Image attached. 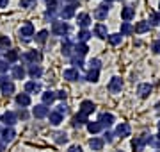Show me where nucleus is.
<instances>
[{
  "label": "nucleus",
  "mask_w": 160,
  "mask_h": 152,
  "mask_svg": "<svg viewBox=\"0 0 160 152\" xmlns=\"http://www.w3.org/2000/svg\"><path fill=\"white\" fill-rule=\"evenodd\" d=\"M48 9H57V0H46Z\"/></svg>",
  "instance_id": "47"
},
{
  "label": "nucleus",
  "mask_w": 160,
  "mask_h": 152,
  "mask_svg": "<svg viewBox=\"0 0 160 152\" xmlns=\"http://www.w3.org/2000/svg\"><path fill=\"white\" fill-rule=\"evenodd\" d=\"M103 136H105V140H107V141L114 140V134H112V133H109V131H105V134H103Z\"/></svg>",
  "instance_id": "52"
},
{
  "label": "nucleus",
  "mask_w": 160,
  "mask_h": 152,
  "mask_svg": "<svg viewBox=\"0 0 160 152\" xmlns=\"http://www.w3.org/2000/svg\"><path fill=\"white\" fill-rule=\"evenodd\" d=\"M75 7H77L75 4H69V6H66L62 11H61V18H62V20H69V18L75 14Z\"/></svg>",
  "instance_id": "17"
},
{
  "label": "nucleus",
  "mask_w": 160,
  "mask_h": 152,
  "mask_svg": "<svg viewBox=\"0 0 160 152\" xmlns=\"http://www.w3.org/2000/svg\"><path fill=\"white\" fill-rule=\"evenodd\" d=\"M121 40H123V36H121V34H109V36H107V41H109L110 45H114V47H116V45H119Z\"/></svg>",
  "instance_id": "35"
},
{
  "label": "nucleus",
  "mask_w": 160,
  "mask_h": 152,
  "mask_svg": "<svg viewBox=\"0 0 160 152\" xmlns=\"http://www.w3.org/2000/svg\"><path fill=\"white\" fill-rule=\"evenodd\" d=\"M53 140H55V143H66L68 141V134L66 133H55Z\"/></svg>",
  "instance_id": "39"
},
{
  "label": "nucleus",
  "mask_w": 160,
  "mask_h": 152,
  "mask_svg": "<svg viewBox=\"0 0 160 152\" xmlns=\"http://www.w3.org/2000/svg\"><path fill=\"white\" fill-rule=\"evenodd\" d=\"M151 48H153V52H157V54H160V40H157V41H153V45H151Z\"/></svg>",
  "instance_id": "48"
},
{
  "label": "nucleus",
  "mask_w": 160,
  "mask_h": 152,
  "mask_svg": "<svg viewBox=\"0 0 160 152\" xmlns=\"http://www.w3.org/2000/svg\"><path fill=\"white\" fill-rule=\"evenodd\" d=\"M71 50H73L71 41H69L68 38H64V41H62V56H66V57H68L69 54H71Z\"/></svg>",
  "instance_id": "30"
},
{
  "label": "nucleus",
  "mask_w": 160,
  "mask_h": 152,
  "mask_svg": "<svg viewBox=\"0 0 160 152\" xmlns=\"http://www.w3.org/2000/svg\"><path fill=\"white\" fill-rule=\"evenodd\" d=\"M158 131H160V122H158ZM158 136H160V134H158Z\"/></svg>",
  "instance_id": "56"
},
{
  "label": "nucleus",
  "mask_w": 160,
  "mask_h": 152,
  "mask_svg": "<svg viewBox=\"0 0 160 152\" xmlns=\"http://www.w3.org/2000/svg\"><path fill=\"white\" fill-rule=\"evenodd\" d=\"M9 47H11V40L7 36H0V52L9 50Z\"/></svg>",
  "instance_id": "34"
},
{
  "label": "nucleus",
  "mask_w": 160,
  "mask_h": 152,
  "mask_svg": "<svg viewBox=\"0 0 160 152\" xmlns=\"http://www.w3.org/2000/svg\"><path fill=\"white\" fill-rule=\"evenodd\" d=\"M155 152H160V150H155Z\"/></svg>",
  "instance_id": "58"
},
{
  "label": "nucleus",
  "mask_w": 160,
  "mask_h": 152,
  "mask_svg": "<svg viewBox=\"0 0 160 152\" xmlns=\"http://www.w3.org/2000/svg\"><path fill=\"white\" fill-rule=\"evenodd\" d=\"M119 152H121V150H119Z\"/></svg>",
  "instance_id": "59"
},
{
  "label": "nucleus",
  "mask_w": 160,
  "mask_h": 152,
  "mask_svg": "<svg viewBox=\"0 0 160 152\" xmlns=\"http://www.w3.org/2000/svg\"><path fill=\"white\" fill-rule=\"evenodd\" d=\"M57 113L61 115V117H62V115H66V113H68V106H66V104H61V106L57 107Z\"/></svg>",
  "instance_id": "46"
},
{
  "label": "nucleus",
  "mask_w": 160,
  "mask_h": 152,
  "mask_svg": "<svg viewBox=\"0 0 160 152\" xmlns=\"http://www.w3.org/2000/svg\"><path fill=\"white\" fill-rule=\"evenodd\" d=\"M20 6H22V7H27V9H30V7H34V6H36V0H22V2H20Z\"/></svg>",
  "instance_id": "45"
},
{
  "label": "nucleus",
  "mask_w": 160,
  "mask_h": 152,
  "mask_svg": "<svg viewBox=\"0 0 160 152\" xmlns=\"http://www.w3.org/2000/svg\"><path fill=\"white\" fill-rule=\"evenodd\" d=\"M144 147H146V134L144 136H135V138L132 140V149H133L135 152L144 150Z\"/></svg>",
  "instance_id": "4"
},
{
  "label": "nucleus",
  "mask_w": 160,
  "mask_h": 152,
  "mask_svg": "<svg viewBox=\"0 0 160 152\" xmlns=\"http://www.w3.org/2000/svg\"><path fill=\"white\" fill-rule=\"evenodd\" d=\"M94 109H96V106H94V102H91V100H84V102L80 104V113L86 115V117L87 115H91Z\"/></svg>",
  "instance_id": "7"
},
{
  "label": "nucleus",
  "mask_w": 160,
  "mask_h": 152,
  "mask_svg": "<svg viewBox=\"0 0 160 152\" xmlns=\"http://www.w3.org/2000/svg\"><path fill=\"white\" fill-rule=\"evenodd\" d=\"M0 90H2V93H4V95H7V97H9V95L14 93V82L9 81V79H6V81L0 84Z\"/></svg>",
  "instance_id": "9"
},
{
  "label": "nucleus",
  "mask_w": 160,
  "mask_h": 152,
  "mask_svg": "<svg viewBox=\"0 0 160 152\" xmlns=\"http://www.w3.org/2000/svg\"><path fill=\"white\" fill-rule=\"evenodd\" d=\"M64 79H68V81H77L80 79V73L77 68H68V70H64Z\"/></svg>",
  "instance_id": "21"
},
{
  "label": "nucleus",
  "mask_w": 160,
  "mask_h": 152,
  "mask_svg": "<svg viewBox=\"0 0 160 152\" xmlns=\"http://www.w3.org/2000/svg\"><path fill=\"white\" fill-rule=\"evenodd\" d=\"M25 68H23L22 64H14L12 66V79H23L25 77Z\"/></svg>",
  "instance_id": "22"
},
{
  "label": "nucleus",
  "mask_w": 160,
  "mask_h": 152,
  "mask_svg": "<svg viewBox=\"0 0 160 152\" xmlns=\"http://www.w3.org/2000/svg\"><path fill=\"white\" fill-rule=\"evenodd\" d=\"M55 99H61V100H64V99H66V91H64V90H61V91H57V93H55Z\"/></svg>",
  "instance_id": "51"
},
{
  "label": "nucleus",
  "mask_w": 160,
  "mask_h": 152,
  "mask_svg": "<svg viewBox=\"0 0 160 152\" xmlns=\"http://www.w3.org/2000/svg\"><path fill=\"white\" fill-rule=\"evenodd\" d=\"M116 136H119V138H126V136H130V125L126 122L119 123L118 127H116Z\"/></svg>",
  "instance_id": "10"
},
{
  "label": "nucleus",
  "mask_w": 160,
  "mask_h": 152,
  "mask_svg": "<svg viewBox=\"0 0 160 152\" xmlns=\"http://www.w3.org/2000/svg\"><path fill=\"white\" fill-rule=\"evenodd\" d=\"M7 4H9V0H0V9L7 7Z\"/></svg>",
  "instance_id": "53"
},
{
  "label": "nucleus",
  "mask_w": 160,
  "mask_h": 152,
  "mask_svg": "<svg viewBox=\"0 0 160 152\" xmlns=\"http://www.w3.org/2000/svg\"><path fill=\"white\" fill-rule=\"evenodd\" d=\"M121 90H123V81L119 77H112L109 82V91L110 93H119Z\"/></svg>",
  "instance_id": "5"
},
{
  "label": "nucleus",
  "mask_w": 160,
  "mask_h": 152,
  "mask_svg": "<svg viewBox=\"0 0 160 152\" xmlns=\"http://www.w3.org/2000/svg\"><path fill=\"white\" fill-rule=\"evenodd\" d=\"M94 18H96V20H105V18H107V9H103L102 6L96 7V9H94Z\"/></svg>",
  "instance_id": "36"
},
{
  "label": "nucleus",
  "mask_w": 160,
  "mask_h": 152,
  "mask_svg": "<svg viewBox=\"0 0 160 152\" xmlns=\"http://www.w3.org/2000/svg\"><path fill=\"white\" fill-rule=\"evenodd\" d=\"M0 120H2V122L6 123V127H7V125L11 127V125H14V123H16L18 117H16V113H12V111H6L4 115H2V118H0Z\"/></svg>",
  "instance_id": "6"
},
{
  "label": "nucleus",
  "mask_w": 160,
  "mask_h": 152,
  "mask_svg": "<svg viewBox=\"0 0 160 152\" xmlns=\"http://www.w3.org/2000/svg\"><path fill=\"white\" fill-rule=\"evenodd\" d=\"M89 147H91L92 150H102L103 149V140H100V138H92V140H89Z\"/></svg>",
  "instance_id": "32"
},
{
  "label": "nucleus",
  "mask_w": 160,
  "mask_h": 152,
  "mask_svg": "<svg viewBox=\"0 0 160 152\" xmlns=\"http://www.w3.org/2000/svg\"><path fill=\"white\" fill-rule=\"evenodd\" d=\"M30 36H34V25L27 22V24L22 25V29H20V38L23 40H30Z\"/></svg>",
  "instance_id": "3"
},
{
  "label": "nucleus",
  "mask_w": 160,
  "mask_h": 152,
  "mask_svg": "<svg viewBox=\"0 0 160 152\" xmlns=\"http://www.w3.org/2000/svg\"><path fill=\"white\" fill-rule=\"evenodd\" d=\"M77 24H78L82 29H86V27H89V24H91V16H89L87 13H80L78 16H77Z\"/></svg>",
  "instance_id": "15"
},
{
  "label": "nucleus",
  "mask_w": 160,
  "mask_h": 152,
  "mask_svg": "<svg viewBox=\"0 0 160 152\" xmlns=\"http://www.w3.org/2000/svg\"><path fill=\"white\" fill-rule=\"evenodd\" d=\"M151 90H153V86H151V84H148V82H144V84H139L137 93H139V97L146 99V97H148V95L151 93Z\"/></svg>",
  "instance_id": "16"
},
{
  "label": "nucleus",
  "mask_w": 160,
  "mask_h": 152,
  "mask_svg": "<svg viewBox=\"0 0 160 152\" xmlns=\"http://www.w3.org/2000/svg\"><path fill=\"white\" fill-rule=\"evenodd\" d=\"M18 59H20V54H18V50H12V48H9V50L6 52V61H7L9 64H11V63H16Z\"/></svg>",
  "instance_id": "25"
},
{
  "label": "nucleus",
  "mask_w": 160,
  "mask_h": 152,
  "mask_svg": "<svg viewBox=\"0 0 160 152\" xmlns=\"http://www.w3.org/2000/svg\"><path fill=\"white\" fill-rule=\"evenodd\" d=\"M46 38H48V30H39V32H38V34H36V41H38V43H39V45H43V43H45L46 41Z\"/></svg>",
  "instance_id": "38"
},
{
  "label": "nucleus",
  "mask_w": 160,
  "mask_h": 152,
  "mask_svg": "<svg viewBox=\"0 0 160 152\" xmlns=\"http://www.w3.org/2000/svg\"><path fill=\"white\" fill-rule=\"evenodd\" d=\"M158 11H160V4H158Z\"/></svg>",
  "instance_id": "57"
},
{
  "label": "nucleus",
  "mask_w": 160,
  "mask_h": 152,
  "mask_svg": "<svg viewBox=\"0 0 160 152\" xmlns=\"http://www.w3.org/2000/svg\"><path fill=\"white\" fill-rule=\"evenodd\" d=\"M146 143H148V145H151L155 149V150H158L160 149V136L157 134V136H153V134H146Z\"/></svg>",
  "instance_id": "18"
},
{
  "label": "nucleus",
  "mask_w": 160,
  "mask_h": 152,
  "mask_svg": "<svg viewBox=\"0 0 160 152\" xmlns=\"http://www.w3.org/2000/svg\"><path fill=\"white\" fill-rule=\"evenodd\" d=\"M4 149H6V143H4V141H0V152H4Z\"/></svg>",
  "instance_id": "54"
},
{
  "label": "nucleus",
  "mask_w": 160,
  "mask_h": 152,
  "mask_svg": "<svg viewBox=\"0 0 160 152\" xmlns=\"http://www.w3.org/2000/svg\"><path fill=\"white\" fill-rule=\"evenodd\" d=\"M68 152H84V150H82V147L80 145H71L68 149Z\"/></svg>",
  "instance_id": "50"
},
{
  "label": "nucleus",
  "mask_w": 160,
  "mask_h": 152,
  "mask_svg": "<svg viewBox=\"0 0 160 152\" xmlns=\"http://www.w3.org/2000/svg\"><path fill=\"white\" fill-rule=\"evenodd\" d=\"M68 30H69V25L66 22H55L53 20V24H52V34L53 36H64L68 34Z\"/></svg>",
  "instance_id": "1"
},
{
  "label": "nucleus",
  "mask_w": 160,
  "mask_h": 152,
  "mask_svg": "<svg viewBox=\"0 0 160 152\" xmlns=\"http://www.w3.org/2000/svg\"><path fill=\"white\" fill-rule=\"evenodd\" d=\"M41 73H43V68H41L39 64H30L29 66V75L32 79H39Z\"/></svg>",
  "instance_id": "19"
},
{
  "label": "nucleus",
  "mask_w": 160,
  "mask_h": 152,
  "mask_svg": "<svg viewBox=\"0 0 160 152\" xmlns=\"http://www.w3.org/2000/svg\"><path fill=\"white\" fill-rule=\"evenodd\" d=\"M22 61L30 63V64H38L41 61V54L38 52V50H29V52H25L22 56Z\"/></svg>",
  "instance_id": "2"
},
{
  "label": "nucleus",
  "mask_w": 160,
  "mask_h": 152,
  "mask_svg": "<svg viewBox=\"0 0 160 152\" xmlns=\"http://www.w3.org/2000/svg\"><path fill=\"white\" fill-rule=\"evenodd\" d=\"M133 30L139 32V34H144V32H148V30H149V24H148V22H139V24L133 27Z\"/></svg>",
  "instance_id": "31"
},
{
  "label": "nucleus",
  "mask_w": 160,
  "mask_h": 152,
  "mask_svg": "<svg viewBox=\"0 0 160 152\" xmlns=\"http://www.w3.org/2000/svg\"><path fill=\"white\" fill-rule=\"evenodd\" d=\"M0 134H2V141H4V143H9V141L14 140L16 133H14V129H12V127H6L2 133H0Z\"/></svg>",
  "instance_id": "11"
},
{
  "label": "nucleus",
  "mask_w": 160,
  "mask_h": 152,
  "mask_svg": "<svg viewBox=\"0 0 160 152\" xmlns=\"http://www.w3.org/2000/svg\"><path fill=\"white\" fill-rule=\"evenodd\" d=\"M16 117H20L22 120H27V117H29V115H27V111H25V109L22 107V109H20V111L16 113Z\"/></svg>",
  "instance_id": "49"
},
{
  "label": "nucleus",
  "mask_w": 160,
  "mask_h": 152,
  "mask_svg": "<svg viewBox=\"0 0 160 152\" xmlns=\"http://www.w3.org/2000/svg\"><path fill=\"white\" fill-rule=\"evenodd\" d=\"M71 64H73L75 68H82L84 66V61H82V57L77 56V57H71Z\"/></svg>",
  "instance_id": "43"
},
{
  "label": "nucleus",
  "mask_w": 160,
  "mask_h": 152,
  "mask_svg": "<svg viewBox=\"0 0 160 152\" xmlns=\"http://www.w3.org/2000/svg\"><path fill=\"white\" fill-rule=\"evenodd\" d=\"M86 125H87V131H89L91 134H96V133H100V131L103 129L100 122H87Z\"/></svg>",
  "instance_id": "28"
},
{
  "label": "nucleus",
  "mask_w": 160,
  "mask_h": 152,
  "mask_svg": "<svg viewBox=\"0 0 160 152\" xmlns=\"http://www.w3.org/2000/svg\"><path fill=\"white\" fill-rule=\"evenodd\" d=\"M32 115H34V118H45V117H48V107L43 104L36 106L34 109H32Z\"/></svg>",
  "instance_id": "12"
},
{
  "label": "nucleus",
  "mask_w": 160,
  "mask_h": 152,
  "mask_svg": "<svg viewBox=\"0 0 160 152\" xmlns=\"http://www.w3.org/2000/svg\"><path fill=\"white\" fill-rule=\"evenodd\" d=\"M16 104L22 106V107H27V106H30V97L27 93H20L16 95Z\"/></svg>",
  "instance_id": "23"
},
{
  "label": "nucleus",
  "mask_w": 160,
  "mask_h": 152,
  "mask_svg": "<svg viewBox=\"0 0 160 152\" xmlns=\"http://www.w3.org/2000/svg\"><path fill=\"white\" fill-rule=\"evenodd\" d=\"M98 75H100V72H98V70H89V72H87V77H86V79H87L89 82H96V81H98Z\"/></svg>",
  "instance_id": "40"
},
{
  "label": "nucleus",
  "mask_w": 160,
  "mask_h": 152,
  "mask_svg": "<svg viewBox=\"0 0 160 152\" xmlns=\"http://www.w3.org/2000/svg\"><path fill=\"white\" fill-rule=\"evenodd\" d=\"M132 32H133L132 24L130 22H123V24H121V36H128V34H132Z\"/></svg>",
  "instance_id": "33"
},
{
  "label": "nucleus",
  "mask_w": 160,
  "mask_h": 152,
  "mask_svg": "<svg viewBox=\"0 0 160 152\" xmlns=\"http://www.w3.org/2000/svg\"><path fill=\"white\" fill-rule=\"evenodd\" d=\"M94 36H98V38H107V36H109L107 27H105L103 24H96L94 25Z\"/></svg>",
  "instance_id": "24"
},
{
  "label": "nucleus",
  "mask_w": 160,
  "mask_h": 152,
  "mask_svg": "<svg viewBox=\"0 0 160 152\" xmlns=\"http://www.w3.org/2000/svg\"><path fill=\"white\" fill-rule=\"evenodd\" d=\"M87 123V117L86 115H82V113H77L73 117V127H82V125H86Z\"/></svg>",
  "instance_id": "20"
},
{
  "label": "nucleus",
  "mask_w": 160,
  "mask_h": 152,
  "mask_svg": "<svg viewBox=\"0 0 160 152\" xmlns=\"http://www.w3.org/2000/svg\"><path fill=\"white\" fill-rule=\"evenodd\" d=\"M64 2H68V4H75L77 0H64Z\"/></svg>",
  "instance_id": "55"
},
{
  "label": "nucleus",
  "mask_w": 160,
  "mask_h": 152,
  "mask_svg": "<svg viewBox=\"0 0 160 152\" xmlns=\"http://www.w3.org/2000/svg\"><path fill=\"white\" fill-rule=\"evenodd\" d=\"M98 122L102 123V127H110V125L114 123V115H112V113H102Z\"/></svg>",
  "instance_id": "8"
},
{
  "label": "nucleus",
  "mask_w": 160,
  "mask_h": 152,
  "mask_svg": "<svg viewBox=\"0 0 160 152\" xmlns=\"http://www.w3.org/2000/svg\"><path fill=\"white\" fill-rule=\"evenodd\" d=\"M73 50L77 52V56H78V57H82V56H86V54H87L89 47H87L86 43H77V45L73 47Z\"/></svg>",
  "instance_id": "27"
},
{
  "label": "nucleus",
  "mask_w": 160,
  "mask_h": 152,
  "mask_svg": "<svg viewBox=\"0 0 160 152\" xmlns=\"http://www.w3.org/2000/svg\"><path fill=\"white\" fill-rule=\"evenodd\" d=\"M89 66H91V70H100L102 63H100V59H91L89 61Z\"/></svg>",
  "instance_id": "44"
},
{
  "label": "nucleus",
  "mask_w": 160,
  "mask_h": 152,
  "mask_svg": "<svg viewBox=\"0 0 160 152\" xmlns=\"http://www.w3.org/2000/svg\"><path fill=\"white\" fill-rule=\"evenodd\" d=\"M41 97H43V106H52L55 102V93L53 91H45Z\"/></svg>",
  "instance_id": "26"
},
{
  "label": "nucleus",
  "mask_w": 160,
  "mask_h": 152,
  "mask_svg": "<svg viewBox=\"0 0 160 152\" xmlns=\"http://www.w3.org/2000/svg\"><path fill=\"white\" fill-rule=\"evenodd\" d=\"M9 68H11V64L7 63L6 59H0V75H4Z\"/></svg>",
  "instance_id": "42"
},
{
  "label": "nucleus",
  "mask_w": 160,
  "mask_h": 152,
  "mask_svg": "<svg viewBox=\"0 0 160 152\" xmlns=\"http://www.w3.org/2000/svg\"><path fill=\"white\" fill-rule=\"evenodd\" d=\"M48 120H50L52 125H59V123L62 122V117L57 111H52V113H48Z\"/></svg>",
  "instance_id": "29"
},
{
  "label": "nucleus",
  "mask_w": 160,
  "mask_h": 152,
  "mask_svg": "<svg viewBox=\"0 0 160 152\" xmlns=\"http://www.w3.org/2000/svg\"><path fill=\"white\" fill-rule=\"evenodd\" d=\"M25 91H27V95L29 93H39L41 91V84L38 81H29L27 84H25Z\"/></svg>",
  "instance_id": "13"
},
{
  "label": "nucleus",
  "mask_w": 160,
  "mask_h": 152,
  "mask_svg": "<svg viewBox=\"0 0 160 152\" xmlns=\"http://www.w3.org/2000/svg\"><path fill=\"white\" fill-rule=\"evenodd\" d=\"M151 25H158L160 24V13H149V22Z\"/></svg>",
  "instance_id": "41"
},
{
  "label": "nucleus",
  "mask_w": 160,
  "mask_h": 152,
  "mask_svg": "<svg viewBox=\"0 0 160 152\" xmlns=\"http://www.w3.org/2000/svg\"><path fill=\"white\" fill-rule=\"evenodd\" d=\"M133 16H135V7H132V6L123 7V11H121V18H123L125 22H130Z\"/></svg>",
  "instance_id": "14"
},
{
  "label": "nucleus",
  "mask_w": 160,
  "mask_h": 152,
  "mask_svg": "<svg viewBox=\"0 0 160 152\" xmlns=\"http://www.w3.org/2000/svg\"><path fill=\"white\" fill-rule=\"evenodd\" d=\"M89 38H91V32H89L87 29H82L78 32V43H86Z\"/></svg>",
  "instance_id": "37"
}]
</instances>
